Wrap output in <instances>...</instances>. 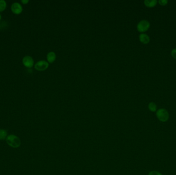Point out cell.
Returning a JSON list of instances; mask_svg holds the SVG:
<instances>
[{
	"mask_svg": "<svg viewBox=\"0 0 176 175\" xmlns=\"http://www.w3.org/2000/svg\"><path fill=\"white\" fill-rule=\"evenodd\" d=\"M6 143L13 148H18L21 145V140L18 136L14 135H9L6 139Z\"/></svg>",
	"mask_w": 176,
	"mask_h": 175,
	"instance_id": "cell-1",
	"label": "cell"
},
{
	"mask_svg": "<svg viewBox=\"0 0 176 175\" xmlns=\"http://www.w3.org/2000/svg\"><path fill=\"white\" fill-rule=\"evenodd\" d=\"M156 116L159 120L162 122H165L169 119V113L164 108H160L156 111Z\"/></svg>",
	"mask_w": 176,
	"mask_h": 175,
	"instance_id": "cell-2",
	"label": "cell"
},
{
	"mask_svg": "<svg viewBox=\"0 0 176 175\" xmlns=\"http://www.w3.org/2000/svg\"><path fill=\"white\" fill-rule=\"evenodd\" d=\"M150 23L147 20L141 21L137 25V29L140 32H144L148 30L150 27Z\"/></svg>",
	"mask_w": 176,
	"mask_h": 175,
	"instance_id": "cell-3",
	"label": "cell"
},
{
	"mask_svg": "<svg viewBox=\"0 0 176 175\" xmlns=\"http://www.w3.org/2000/svg\"><path fill=\"white\" fill-rule=\"evenodd\" d=\"M49 63L44 60H41L36 63L35 68L38 71H44L49 67Z\"/></svg>",
	"mask_w": 176,
	"mask_h": 175,
	"instance_id": "cell-4",
	"label": "cell"
},
{
	"mask_svg": "<svg viewBox=\"0 0 176 175\" xmlns=\"http://www.w3.org/2000/svg\"><path fill=\"white\" fill-rule=\"evenodd\" d=\"M22 63L27 68H32L34 64V59L31 56L26 55L22 59Z\"/></svg>",
	"mask_w": 176,
	"mask_h": 175,
	"instance_id": "cell-5",
	"label": "cell"
},
{
	"mask_svg": "<svg viewBox=\"0 0 176 175\" xmlns=\"http://www.w3.org/2000/svg\"><path fill=\"white\" fill-rule=\"evenodd\" d=\"M11 10L14 14H21L23 11V7L19 3L14 2L11 6Z\"/></svg>",
	"mask_w": 176,
	"mask_h": 175,
	"instance_id": "cell-6",
	"label": "cell"
},
{
	"mask_svg": "<svg viewBox=\"0 0 176 175\" xmlns=\"http://www.w3.org/2000/svg\"><path fill=\"white\" fill-rule=\"evenodd\" d=\"M139 40L141 42L144 44H147L150 42V38L147 34H141L139 36Z\"/></svg>",
	"mask_w": 176,
	"mask_h": 175,
	"instance_id": "cell-7",
	"label": "cell"
},
{
	"mask_svg": "<svg viewBox=\"0 0 176 175\" xmlns=\"http://www.w3.org/2000/svg\"><path fill=\"white\" fill-rule=\"evenodd\" d=\"M47 59L48 63H53L56 60V54L53 52H49V53L47 55Z\"/></svg>",
	"mask_w": 176,
	"mask_h": 175,
	"instance_id": "cell-8",
	"label": "cell"
},
{
	"mask_svg": "<svg viewBox=\"0 0 176 175\" xmlns=\"http://www.w3.org/2000/svg\"><path fill=\"white\" fill-rule=\"evenodd\" d=\"M144 4L148 7H153L156 5L158 1L156 0H145L144 1Z\"/></svg>",
	"mask_w": 176,
	"mask_h": 175,
	"instance_id": "cell-9",
	"label": "cell"
},
{
	"mask_svg": "<svg viewBox=\"0 0 176 175\" xmlns=\"http://www.w3.org/2000/svg\"><path fill=\"white\" fill-rule=\"evenodd\" d=\"M7 137V131L5 129H0V140H3L6 139Z\"/></svg>",
	"mask_w": 176,
	"mask_h": 175,
	"instance_id": "cell-10",
	"label": "cell"
},
{
	"mask_svg": "<svg viewBox=\"0 0 176 175\" xmlns=\"http://www.w3.org/2000/svg\"><path fill=\"white\" fill-rule=\"evenodd\" d=\"M157 106L154 102H150L148 104V109L149 111H151L152 112L156 111Z\"/></svg>",
	"mask_w": 176,
	"mask_h": 175,
	"instance_id": "cell-11",
	"label": "cell"
},
{
	"mask_svg": "<svg viewBox=\"0 0 176 175\" xmlns=\"http://www.w3.org/2000/svg\"><path fill=\"white\" fill-rule=\"evenodd\" d=\"M7 6V4L5 1L0 0V12L3 11L6 9Z\"/></svg>",
	"mask_w": 176,
	"mask_h": 175,
	"instance_id": "cell-12",
	"label": "cell"
},
{
	"mask_svg": "<svg viewBox=\"0 0 176 175\" xmlns=\"http://www.w3.org/2000/svg\"><path fill=\"white\" fill-rule=\"evenodd\" d=\"M159 3L161 5L165 6L168 3L167 0H159L158 1Z\"/></svg>",
	"mask_w": 176,
	"mask_h": 175,
	"instance_id": "cell-13",
	"label": "cell"
},
{
	"mask_svg": "<svg viewBox=\"0 0 176 175\" xmlns=\"http://www.w3.org/2000/svg\"><path fill=\"white\" fill-rule=\"evenodd\" d=\"M148 175H162L159 172L156 171H153L150 172H149Z\"/></svg>",
	"mask_w": 176,
	"mask_h": 175,
	"instance_id": "cell-14",
	"label": "cell"
},
{
	"mask_svg": "<svg viewBox=\"0 0 176 175\" xmlns=\"http://www.w3.org/2000/svg\"><path fill=\"white\" fill-rule=\"evenodd\" d=\"M171 55L174 58L176 59V48H174L171 52Z\"/></svg>",
	"mask_w": 176,
	"mask_h": 175,
	"instance_id": "cell-15",
	"label": "cell"
},
{
	"mask_svg": "<svg viewBox=\"0 0 176 175\" xmlns=\"http://www.w3.org/2000/svg\"><path fill=\"white\" fill-rule=\"evenodd\" d=\"M21 2L23 4H26L29 3V1H28V0H22Z\"/></svg>",
	"mask_w": 176,
	"mask_h": 175,
	"instance_id": "cell-16",
	"label": "cell"
},
{
	"mask_svg": "<svg viewBox=\"0 0 176 175\" xmlns=\"http://www.w3.org/2000/svg\"><path fill=\"white\" fill-rule=\"evenodd\" d=\"M1 15L0 14V20H1Z\"/></svg>",
	"mask_w": 176,
	"mask_h": 175,
	"instance_id": "cell-17",
	"label": "cell"
}]
</instances>
